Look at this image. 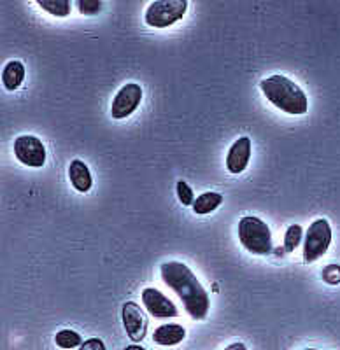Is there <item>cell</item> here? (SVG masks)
<instances>
[{"mask_svg":"<svg viewBox=\"0 0 340 350\" xmlns=\"http://www.w3.org/2000/svg\"><path fill=\"white\" fill-rule=\"evenodd\" d=\"M160 275L161 280L179 296L184 310L188 312L189 317L195 321H204L207 317L209 306H211L207 291L184 262H164L160 267Z\"/></svg>","mask_w":340,"mask_h":350,"instance_id":"6da1fadb","label":"cell"},{"mask_svg":"<svg viewBox=\"0 0 340 350\" xmlns=\"http://www.w3.org/2000/svg\"><path fill=\"white\" fill-rule=\"evenodd\" d=\"M260 90L270 104L276 105L286 114L302 116L307 112L309 100L305 92L295 81L289 77L274 74L270 77H265L260 83Z\"/></svg>","mask_w":340,"mask_h":350,"instance_id":"7a4b0ae2","label":"cell"},{"mask_svg":"<svg viewBox=\"0 0 340 350\" xmlns=\"http://www.w3.org/2000/svg\"><path fill=\"white\" fill-rule=\"evenodd\" d=\"M239 240L244 249L251 254L268 256L272 254L274 240L272 231L265 221L257 215H246L239 221Z\"/></svg>","mask_w":340,"mask_h":350,"instance_id":"3957f363","label":"cell"},{"mask_svg":"<svg viewBox=\"0 0 340 350\" xmlns=\"http://www.w3.org/2000/svg\"><path fill=\"white\" fill-rule=\"evenodd\" d=\"M188 11L186 0H155L148 5L144 20L153 28H167L183 20Z\"/></svg>","mask_w":340,"mask_h":350,"instance_id":"277c9868","label":"cell"},{"mask_svg":"<svg viewBox=\"0 0 340 350\" xmlns=\"http://www.w3.org/2000/svg\"><path fill=\"white\" fill-rule=\"evenodd\" d=\"M330 245H332V226L328 219H316L305 233L304 261L314 262L321 259Z\"/></svg>","mask_w":340,"mask_h":350,"instance_id":"5b68a950","label":"cell"},{"mask_svg":"<svg viewBox=\"0 0 340 350\" xmlns=\"http://www.w3.org/2000/svg\"><path fill=\"white\" fill-rule=\"evenodd\" d=\"M14 156L27 167L40 168L46 163V148L40 139L34 135H20L14 140Z\"/></svg>","mask_w":340,"mask_h":350,"instance_id":"8992f818","label":"cell"},{"mask_svg":"<svg viewBox=\"0 0 340 350\" xmlns=\"http://www.w3.org/2000/svg\"><path fill=\"white\" fill-rule=\"evenodd\" d=\"M142 100V88L137 83H127L116 93L111 105V114L114 120H125L137 111Z\"/></svg>","mask_w":340,"mask_h":350,"instance_id":"52a82bcc","label":"cell"},{"mask_svg":"<svg viewBox=\"0 0 340 350\" xmlns=\"http://www.w3.org/2000/svg\"><path fill=\"white\" fill-rule=\"evenodd\" d=\"M121 317H123V326L129 338L132 342H142L146 338V333H148V317L142 312V308L133 301L125 303Z\"/></svg>","mask_w":340,"mask_h":350,"instance_id":"ba28073f","label":"cell"},{"mask_svg":"<svg viewBox=\"0 0 340 350\" xmlns=\"http://www.w3.org/2000/svg\"><path fill=\"white\" fill-rule=\"evenodd\" d=\"M142 301L148 308L149 314L157 319H172L177 317V308L164 293H160L155 287H146L142 291Z\"/></svg>","mask_w":340,"mask_h":350,"instance_id":"9c48e42d","label":"cell"},{"mask_svg":"<svg viewBox=\"0 0 340 350\" xmlns=\"http://www.w3.org/2000/svg\"><path fill=\"white\" fill-rule=\"evenodd\" d=\"M249 158H251V139L240 137L232 144L226 154V168L230 174H242L248 168Z\"/></svg>","mask_w":340,"mask_h":350,"instance_id":"30bf717a","label":"cell"},{"mask_svg":"<svg viewBox=\"0 0 340 350\" xmlns=\"http://www.w3.org/2000/svg\"><path fill=\"white\" fill-rule=\"evenodd\" d=\"M68 179H70L74 189H77L79 193L90 191L93 186L92 172H90L88 165L81 161V159L70 161V165H68Z\"/></svg>","mask_w":340,"mask_h":350,"instance_id":"8fae6325","label":"cell"},{"mask_svg":"<svg viewBox=\"0 0 340 350\" xmlns=\"http://www.w3.org/2000/svg\"><path fill=\"white\" fill-rule=\"evenodd\" d=\"M186 336V331L179 324H164L153 333V342L161 347H174L181 343Z\"/></svg>","mask_w":340,"mask_h":350,"instance_id":"7c38bea8","label":"cell"},{"mask_svg":"<svg viewBox=\"0 0 340 350\" xmlns=\"http://www.w3.org/2000/svg\"><path fill=\"white\" fill-rule=\"evenodd\" d=\"M25 81V65L18 60H11L2 68V84L8 92H14Z\"/></svg>","mask_w":340,"mask_h":350,"instance_id":"4fadbf2b","label":"cell"},{"mask_svg":"<svg viewBox=\"0 0 340 350\" xmlns=\"http://www.w3.org/2000/svg\"><path fill=\"white\" fill-rule=\"evenodd\" d=\"M221 203H223V196H221L220 193H202V195L195 200V203H193V212L198 215H207L211 214L212 211H216Z\"/></svg>","mask_w":340,"mask_h":350,"instance_id":"5bb4252c","label":"cell"},{"mask_svg":"<svg viewBox=\"0 0 340 350\" xmlns=\"http://www.w3.org/2000/svg\"><path fill=\"white\" fill-rule=\"evenodd\" d=\"M37 5L56 18H67L73 9L68 0H37Z\"/></svg>","mask_w":340,"mask_h":350,"instance_id":"9a60e30c","label":"cell"},{"mask_svg":"<svg viewBox=\"0 0 340 350\" xmlns=\"http://www.w3.org/2000/svg\"><path fill=\"white\" fill-rule=\"evenodd\" d=\"M55 343L60 349H76V347L83 345V338H81V334L76 333L73 329H62L56 333L55 336Z\"/></svg>","mask_w":340,"mask_h":350,"instance_id":"2e32d148","label":"cell"},{"mask_svg":"<svg viewBox=\"0 0 340 350\" xmlns=\"http://www.w3.org/2000/svg\"><path fill=\"white\" fill-rule=\"evenodd\" d=\"M302 239H304V230H302L300 224H291V226L286 230V235H285V247H283V251L286 254L293 252L296 247L300 245Z\"/></svg>","mask_w":340,"mask_h":350,"instance_id":"e0dca14e","label":"cell"},{"mask_svg":"<svg viewBox=\"0 0 340 350\" xmlns=\"http://www.w3.org/2000/svg\"><path fill=\"white\" fill-rule=\"evenodd\" d=\"M176 193L179 196V202L186 207H193V203H195V195H193V189L188 186L186 180H177L176 184Z\"/></svg>","mask_w":340,"mask_h":350,"instance_id":"ac0fdd59","label":"cell"},{"mask_svg":"<svg viewBox=\"0 0 340 350\" xmlns=\"http://www.w3.org/2000/svg\"><path fill=\"white\" fill-rule=\"evenodd\" d=\"M76 5L84 16H95L104 9V4L99 0H79V2H76Z\"/></svg>","mask_w":340,"mask_h":350,"instance_id":"d6986e66","label":"cell"},{"mask_svg":"<svg viewBox=\"0 0 340 350\" xmlns=\"http://www.w3.org/2000/svg\"><path fill=\"white\" fill-rule=\"evenodd\" d=\"M323 280L326 284H332V286H337L340 284V267L339 265H328V267H324L323 270Z\"/></svg>","mask_w":340,"mask_h":350,"instance_id":"ffe728a7","label":"cell"},{"mask_svg":"<svg viewBox=\"0 0 340 350\" xmlns=\"http://www.w3.org/2000/svg\"><path fill=\"white\" fill-rule=\"evenodd\" d=\"M79 350H105V345L102 340L99 338H90L81 345Z\"/></svg>","mask_w":340,"mask_h":350,"instance_id":"44dd1931","label":"cell"},{"mask_svg":"<svg viewBox=\"0 0 340 350\" xmlns=\"http://www.w3.org/2000/svg\"><path fill=\"white\" fill-rule=\"evenodd\" d=\"M224 350H248V347L244 345V343H240V342H235L232 343V345H228Z\"/></svg>","mask_w":340,"mask_h":350,"instance_id":"7402d4cb","label":"cell"},{"mask_svg":"<svg viewBox=\"0 0 340 350\" xmlns=\"http://www.w3.org/2000/svg\"><path fill=\"white\" fill-rule=\"evenodd\" d=\"M125 350H146V349H142V347H139V345H129Z\"/></svg>","mask_w":340,"mask_h":350,"instance_id":"603a6c76","label":"cell"}]
</instances>
